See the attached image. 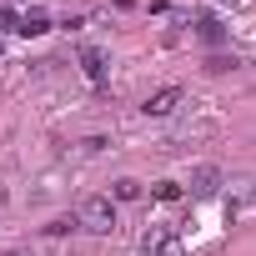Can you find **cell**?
<instances>
[{
	"mask_svg": "<svg viewBox=\"0 0 256 256\" xmlns=\"http://www.w3.org/2000/svg\"><path fill=\"white\" fill-rule=\"evenodd\" d=\"M16 30H20V36H46V30H50V16H40V10H26Z\"/></svg>",
	"mask_w": 256,
	"mask_h": 256,
	"instance_id": "5b68a950",
	"label": "cell"
},
{
	"mask_svg": "<svg viewBox=\"0 0 256 256\" xmlns=\"http://www.w3.org/2000/svg\"><path fill=\"white\" fill-rule=\"evenodd\" d=\"M156 201H181V186L176 181H156Z\"/></svg>",
	"mask_w": 256,
	"mask_h": 256,
	"instance_id": "9c48e42d",
	"label": "cell"
},
{
	"mask_svg": "<svg viewBox=\"0 0 256 256\" xmlns=\"http://www.w3.org/2000/svg\"><path fill=\"white\" fill-rule=\"evenodd\" d=\"M76 226H86V231H110V226H116V201H110V196H90V201H80Z\"/></svg>",
	"mask_w": 256,
	"mask_h": 256,
	"instance_id": "6da1fadb",
	"label": "cell"
},
{
	"mask_svg": "<svg viewBox=\"0 0 256 256\" xmlns=\"http://www.w3.org/2000/svg\"><path fill=\"white\" fill-rule=\"evenodd\" d=\"M136 196H141V181H131V176L116 181V201H136Z\"/></svg>",
	"mask_w": 256,
	"mask_h": 256,
	"instance_id": "ba28073f",
	"label": "cell"
},
{
	"mask_svg": "<svg viewBox=\"0 0 256 256\" xmlns=\"http://www.w3.org/2000/svg\"><path fill=\"white\" fill-rule=\"evenodd\" d=\"M176 106H181V86H166V90H156L146 100V116H171Z\"/></svg>",
	"mask_w": 256,
	"mask_h": 256,
	"instance_id": "277c9868",
	"label": "cell"
},
{
	"mask_svg": "<svg viewBox=\"0 0 256 256\" xmlns=\"http://www.w3.org/2000/svg\"><path fill=\"white\" fill-rule=\"evenodd\" d=\"M196 30H201V40H211V46H216V40H221V36H226V30H221V20H216V16H196Z\"/></svg>",
	"mask_w": 256,
	"mask_h": 256,
	"instance_id": "52a82bcc",
	"label": "cell"
},
{
	"mask_svg": "<svg viewBox=\"0 0 256 256\" xmlns=\"http://www.w3.org/2000/svg\"><path fill=\"white\" fill-rule=\"evenodd\" d=\"M46 231H50V236H66V231H76V216H56Z\"/></svg>",
	"mask_w": 256,
	"mask_h": 256,
	"instance_id": "30bf717a",
	"label": "cell"
},
{
	"mask_svg": "<svg viewBox=\"0 0 256 256\" xmlns=\"http://www.w3.org/2000/svg\"><path fill=\"white\" fill-rule=\"evenodd\" d=\"M0 50H6V40H0Z\"/></svg>",
	"mask_w": 256,
	"mask_h": 256,
	"instance_id": "7c38bea8",
	"label": "cell"
},
{
	"mask_svg": "<svg viewBox=\"0 0 256 256\" xmlns=\"http://www.w3.org/2000/svg\"><path fill=\"white\" fill-rule=\"evenodd\" d=\"M6 256H30V251H6Z\"/></svg>",
	"mask_w": 256,
	"mask_h": 256,
	"instance_id": "8fae6325",
	"label": "cell"
},
{
	"mask_svg": "<svg viewBox=\"0 0 256 256\" xmlns=\"http://www.w3.org/2000/svg\"><path fill=\"white\" fill-rule=\"evenodd\" d=\"M216 191H221V171H216V166H196V171H191V196L206 201V196H216Z\"/></svg>",
	"mask_w": 256,
	"mask_h": 256,
	"instance_id": "3957f363",
	"label": "cell"
},
{
	"mask_svg": "<svg viewBox=\"0 0 256 256\" xmlns=\"http://www.w3.org/2000/svg\"><path fill=\"white\" fill-rule=\"evenodd\" d=\"M141 251H146V256H186V241H181L171 226H151L146 241H141Z\"/></svg>",
	"mask_w": 256,
	"mask_h": 256,
	"instance_id": "7a4b0ae2",
	"label": "cell"
},
{
	"mask_svg": "<svg viewBox=\"0 0 256 256\" xmlns=\"http://www.w3.org/2000/svg\"><path fill=\"white\" fill-rule=\"evenodd\" d=\"M80 66H86V76H90L96 86H106V66H100V50H90V46H86V50H80Z\"/></svg>",
	"mask_w": 256,
	"mask_h": 256,
	"instance_id": "8992f818",
	"label": "cell"
}]
</instances>
